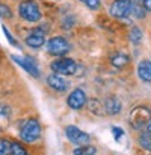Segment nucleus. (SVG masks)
Masks as SVG:
<instances>
[{"instance_id":"nucleus-1","label":"nucleus","mask_w":151,"mask_h":155,"mask_svg":"<svg viewBox=\"0 0 151 155\" xmlns=\"http://www.w3.org/2000/svg\"><path fill=\"white\" fill-rule=\"evenodd\" d=\"M130 125L134 129H143L148 126V123L151 122V110H148L146 107H136L131 110L130 117H128Z\"/></svg>"},{"instance_id":"nucleus-2","label":"nucleus","mask_w":151,"mask_h":155,"mask_svg":"<svg viewBox=\"0 0 151 155\" xmlns=\"http://www.w3.org/2000/svg\"><path fill=\"white\" fill-rule=\"evenodd\" d=\"M21 138L26 141V143H33L39 138L41 135V126H39V122L35 120V119H30V120H26L24 125L21 126Z\"/></svg>"},{"instance_id":"nucleus-3","label":"nucleus","mask_w":151,"mask_h":155,"mask_svg":"<svg viewBox=\"0 0 151 155\" xmlns=\"http://www.w3.org/2000/svg\"><path fill=\"white\" fill-rule=\"evenodd\" d=\"M133 5L131 0H115L110 6V15L115 18H125L131 14Z\"/></svg>"},{"instance_id":"nucleus-4","label":"nucleus","mask_w":151,"mask_h":155,"mask_svg":"<svg viewBox=\"0 0 151 155\" xmlns=\"http://www.w3.org/2000/svg\"><path fill=\"white\" fill-rule=\"evenodd\" d=\"M51 70L57 74H72L77 70V64L69 58H62L51 62Z\"/></svg>"},{"instance_id":"nucleus-5","label":"nucleus","mask_w":151,"mask_h":155,"mask_svg":"<svg viewBox=\"0 0 151 155\" xmlns=\"http://www.w3.org/2000/svg\"><path fill=\"white\" fill-rule=\"evenodd\" d=\"M65 134H66V137H68V140H69L71 143L77 144V146L88 144V143H89V140H91L89 134H86V132L80 131L79 128H76V126H72V125H71V126H66Z\"/></svg>"},{"instance_id":"nucleus-6","label":"nucleus","mask_w":151,"mask_h":155,"mask_svg":"<svg viewBox=\"0 0 151 155\" xmlns=\"http://www.w3.org/2000/svg\"><path fill=\"white\" fill-rule=\"evenodd\" d=\"M47 49H48V53H51L54 56H62V55H65L69 50V44H68V41L65 38L54 37V38H51L47 43Z\"/></svg>"},{"instance_id":"nucleus-7","label":"nucleus","mask_w":151,"mask_h":155,"mask_svg":"<svg viewBox=\"0 0 151 155\" xmlns=\"http://www.w3.org/2000/svg\"><path fill=\"white\" fill-rule=\"evenodd\" d=\"M20 14L24 20L27 21H38L41 18V12L39 8L33 3V2H24L20 6Z\"/></svg>"},{"instance_id":"nucleus-8","label":"nucleus","mask_w":151,"mask_h":155,"mask_svg":"<svg viewBox=\"0 0 151 155\" xmlns=\"http://www.w3.org/2000/svg\"><path fill=\"white\" fill-rule=\"evenodd\" d=\"M85 104H86V96H85L83 90H80V88L74 90L68 96V107L72 110H80Z\"/></svg>"},{"instance_id":"nucleus-9","label":"nucleus","mask_w":151,"mask_h":155,"mask_svg":"<svg viewBox=\"0 0 151 155\" xmlns=\"http://www.w3.org/2000/svg\"><path fill=\"white\" fill-rule=\"evenodd\" d=\"M12 59H14L18 65H21L27 73H30L32 76H35V78H38V76H39V71H38V68H36L35 62H33L30 58H18V56H12Z\"/></svg>"},{"instance_id":"nucleus-10","label":"nucleus","mask_w":151,"mask_h":155,"mask_svg":"<svg viewBox=\"0 0 151 155\" xmlns=\"http://www.w3.org/2000/svg\"><path fill=\"white\" fill-rule=\"evenodd\" d=\"M47 82L48 85L53 88V90H57V91H65L68 88V82L63 79V78H60L57 73H53L47 78Z\"/></svg>"},{"instance_id":"nucleus-11","label":"nucleus","mask_w":151,"mask_h":155,"mask_svg":"<svg viewBox=\"0 0 151 155\" xmlns=\"http://www.w3.org/2000/svg\"><path fill=\"white\" fill-rule=\"evenodd\" d=\"M45 41V37H44V32L38 28L35 29L27 38H26V43L30 46V47H41Z\"/></svg>"},{"instance_id":"nucleus-12","label":"nucleus","mask_w":151,"mask_h":155,"mask_svg":"<svg viewBox=\"0 0 151 155\" xmlns=\"http://www.w3.org/2000/svg\"><path fill=\"white\" fill-rule=\"evenodd\" d=\"M104 108H106V113H107V114L115 116V114H119V111H121V104H119V101H118L115 96H109V97L104 101Z\"/></svg>"},{"instance_id":"nucleus-13","label":"nucleus","mask_w":151,"mask_h":155,"mask_svg":"<svg viewBox=\"0 0 151 155\" xmlns=\"http://www.w3.org/2000/svg\"><path fill=\"white\" fill-rule=\"evenodd\" d=\"M137 74L142 81L151 82V61H142L137 65Z\"/></svg>"},{"instance_id":"nucleus-14","label":"nucleus","mask_w":151,"mask_h":155,"mask_svg":"<svg viewBox=\"0 0 151 155\" xmlns=\"http://www.w3.org/2000/svg\"><path fill=\"white\" fill-rule=\"evenodd\" d=\"M128 56L127 55H124V53H115L112 58H110V62H112V65L113 67H116V68H122V67H125L127 64H128Z\"/></svg>"},{"instance_id":"nucleus-15","label":"nucleus","mask_w":151,"mask_h":155,"mask_svg":"<svg viewBox=\"0 0 151 155\" xmlns=\"http://www.w3.org/2000/svg\"><path fill=\"white\" fill-rule=\"evenodd\" d=\"M97 149L94 146H88V144H83V146H77L74 149V155H95Z\"/></svg>"},{"instance_id":"nucleus-16","label":"nucleus","mask_w":151,"mask_h":155,"mask_svg":"<svg viewBox=\"0 0 151 155\" xmlns=\"http://www.w3.org/2000/svg\"><path fill=\"white\" fill-rule=\"evenodd\" d=\"M139 144L145 149V150H151V134L149 132H142L139 135Z\"/></svg>"},{"instance_id":"nucleus-17","label":"nucleus","mask_w":151,"mask_h":155,"mask_svg":"<svg viewBox=\"0 0 151 155\" xmlns=\"http://www.w3.org/2000/svg\"><path fill=\"white\" fill-rule=\"evenodd\" d=\"M0 155H11V141L0 138Z\"/></svg>"},{"instance_id":"nucleus-18","label":"nucleus","mask_w":151,"mask_h":155,"mask_svg":"<svg viewBox=\"0 0 151 155\" xmlns=\"http://www.w3.org/2000/svg\"><path fill=\"white\" fill-rule=\"evenodd\" d=\"M11 155H29L20 143H11Z\"/></svg>"},{"instance_id":"nucleus-19","label":"nucleus","mask_w":151,"mask_h":155,"mask_svg":"<svg viewBox=\"0 0 151 155\" xmlns=\"http://www.w3.org/2000/svg\"><path fill=\"white\" fill-rule=\"evenodd\" d=\"M130 38H131V41H133L134 44H137V43L140 41V38H142V32H140V29H139V28H133L131 32H130Z\"/></svg>"},{"instance_id":"nucleus-20","label":"nucleus","mask_w":151,"mask_h":155,"mask_svg":"<svg viewBox=\"0 0 151 155\" xmlns=\"http://www.w3.org/2000/svg\"><path fill=\"white\" fill-rule=\"evenodd\" d=\"M80 2H83L91 9H98L100 8V0H80Z\"/></svg>"},{"instance_id":"nucleus-21","label":"nucleus","mask_w":151,"mask_h":155,"mask_svg":"<svg viewBox=\"0 0 151 155\" xmlns=\"http://www.w3.org/2000/svg\"><path fill=\"white\" fill-rule=\"evenodd\" d=\"M11 11L6 5H0V17H11Z\"/></svg>"},{"instance_id":"nucleus-22","label":"nucleus","mask_w":151,"mask_h":155,"mask_svg":"<svg viewBox=\"0 0 151 155\" xmlns=\"http://www.w3.org/2000/svg\"><path fill=\"white\" fill-rule=\"evenodd\" d=\"M112 134H113V137H115L116 140H119V138L122 137V134H124V132H122V129H121V128L115 126V128L112 129Z\"/></svg>"},{"instance_id":"nucleus-23","label":"nucleus","mask_w":151,"mask_h":155,"mask_svg":"<svg viewBox=\"0 0 151 155\" xmlns=\"http://www.w3.org/2000/svg\"><path fill=\"white\" fill-rule=\"evenodd\" d=\"M2 29H3V34H5V35H6V38H8V40H9V43H11V44H12V46H17V43H15V40H14V38H12V35H11V34H9V31H8V29H6V28H5V26H3V28H2Z\"/></svg>"},{"instance_id":"nucleus-24","label":"nucleus","mask_w":151,"mask_h":155,"mask_svg":"<svg viewBox=\"0 0 151 155\" xmlns=\"http://www.w3.org/2000/svg\"><path fill=\"white\" fill-rule=\"evenodd\" d=\"M143 8L146 11H151V0H143Z\"/></svg>"},{"instance_id":"nucleus-25","label":"nucleus","mask_w":151,"mask_h":155,"mask_svg":"<svg viewBox=\"0 0 151 155\" xmlns=\"http://www.w3.org/2000/svg\"><path fill=\"white\" fill-rule=\"evenodd\" d=\"M145 129H146V132H149V134H151V122L148 123V126H146Z\"/></svg>"}]
</instances>
